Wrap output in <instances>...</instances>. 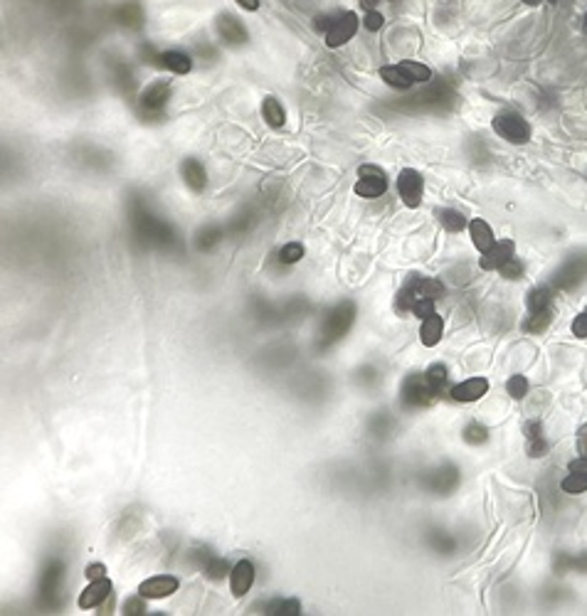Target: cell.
<instances>
[{"label": "cell", "mask_w": 587, "mask_h": 616, "mask_svg": "<svg viewBox=\"0 0 587 616\" xmlns=\"http://www.w3.org/2000/svg\"><path fill=\"white\" fill-rule=\"evenodd\" d=\"M131 224L136 237L141 239L148 247H170L175 242V232L168 222H163L160 217H155L153 212L146 207V205L136 203L131 212Z\"/></svg>", "instance_id": "1"}, {"label": "cell", "mask_w": 587, "mask_h": 616, "mask_svg": "<svg viewBox=\"0 0 587 616\" xmlns=\"http://www.w3.org/2000/svg\"><path fill=\"white\" fill-rule=\"evenodd\" d=\"M353 320H355V306H353V303H350V301L338 303V306L326 315L324 325H321L319 340H316V350H319V353H324V350H328L333 343H338V340L350 330Z\"/></svg>", "instance_id": "2"}, {"label": "cell", "mask_w": 587, "mask_h": 616, "mask_svg": "<svg viewBox=\"0 0 587 616\" xmlns=\"http://www.w3.org/2000/svg\"><path fill=\"white\" fill-rule=\"evenodd\" d=\"M441 291H444V286H441L437 279H425V277L413 274V277L405 282V286L400 289L395 306H398L400 313H413V308L417 306L420 301H437Z\"/></svg>", "instance_id": "3"}, {"label": "cell", "mask_w": 587, "mask_h": 616, "mask_svg": "<svg viewBox=\"0 0 587 616\" xmlns=\"http://www.w3.org/2000/svg\"><path fill=\"white\" fill-rule=\"evenodd\" d=\"M380 77H383L385 84H390L395 89H410L413 84L429 82L432 79V69L420 62H400L393 64V67H383L380 69Z\"/></svg>", "instance_id": "4"}, {"label": "cell", "mask_w": 587, "mask_h": 616, "mask_svg": "<svg viewBox=\"0 0 587 616\" xmlns=\"http://www.w3.org/2000/svg\"><path fill=\"white\" fill-rule=\"evenodd\" d=\"M434 397H437V392L429 387L425 375L415 373L410 378H405L403 392H400V399H403L405 407H427V404L434 402Z\"/></svg>", "instance_id": "5"}, {"label": "cell", "mask_w": 587, "mask_h": 616, "mask_svg": "<svg viewBox=\"0 0 587 616\" xmlns=\"http://www.w3.org/2000/svg\"><path fill=\"white\" fill-rule=\"evenodd\" d=\"M170 92H173L170 79H155L153 84H148L141 97H138V109H141L143 116H158L165 104H168Z\"/></svg>", "instance_id": "6"}, {"label": "cell", "mask_w": 587, "mask_h": 616, "mask_svg": "<svg viewBox=\"0 0 587 616\" xmlns=\"http://www.w3.org/2000/svg\"><path fill=\"white\" fill-rule=\"evenodd\" d=\"M388 190V175L378 165H360L358 168V183H355V195L365 200H375L385 195Z\"/></svg>", "instance_id": "7"}, {"label": "cell", "mask_w": 587, "mask_h": 616, "mask_svg": "<svg viewBox=\"0 0 587 616\" xmlns=\"http://www.w3.org/2000/svg\"><path fill=\"white\" fill-rule=\"evenodd\" d=\"M459 483V469L454 464H441L422 476V485L434 495H446Z\"/></svg>", "instance_id": "8"}, {"label": "cell", "mask_w": 587, "mask_h": 616, "mask_svg": "<svg viewBox=\"0 0 587 616\" xmlns=\"http://www.w3.org/2000/svg\"><path fill=\"white\" fill-rule=\"evenodd\" d=\"M587 279V254H575L570 257L558 272L553 274V284L563 291H570V289L580 286Z\"/></svg>", "instance_id": "9"}, {"label": "cell", "mask_w": 587, "mask_h": 616, "mask_svg": "<svg viewBox=\"0 0 587 616\" xmlns=\"http://www.w3.org/2000/svg\"><path fill=\"white\" fill-rule=\"evenodd\" d=\"M494 131L511 143H526L530 138V128L528 123H526V119L514 111L499 114V116L494 119Z\"/></svg>", "instance_id": "10"}, {"label": "cell", "mask_w": 587, "mask_h": 616, "mask_svg": "<svg viewBox=\"0 0 587 616\" xmlns=\"http://www.w3.org/2000/svg\"><path fill=\"white\" fill-rule=\"evenodd\" d=\"M451 102V92L446 84L437 82L432 89H427V92H420L415 99H410V102L405 104H398L395 109H400V111H417V109H434V107H446V104Z\"/></svg>", "instance_id": "11"}, {"label": "cell", "mask_w": 587, "mask_h": 616, "mask_svg": "<svg viewBox=\"0 0 587 616\" xmlns=\"http://www.w3.org/2000/svg\"><path fill=\"white\" fill-rule=\"evenodd\" d=\"M398 193L408 207H417V205L422 203V193H425L422 175L413 168H405L398 178Z\"/></svg>", "instance_id": "12"}, {"label": "cell", "mask_w": 587, "mask_h": 616, "mask_svg": "<svg viewBox=\"0 0 587 616\" xmlns=\"http://www.w3.org/2000/svg\"><path fill=\"white\" fill-rule=\"evenodd\" d=\"M355 30H358V18H355V13H340L338 18L333 20V25L328 28V32L324 35L326 44H328V47H340V44H345L353 37Z\"/></svg>", "instance_id": "13"}, {"label": "cell", "mask_w": 587, "mask_h": 616, "mask_svg": "<svg viewBox=\"0 0 587 616\" xmlns=\"http://www.w3.org/2000/svg\"><path fill=\"white\" fill-rule=\"evenodd\" d=\"M215 30H218V35L227 44H244L249 40L247 28H244L242 20L235 18L232 13H220L218 20H215Z\"/></svg>", "instance_id": "14"}, {"label": "cell", "mask_w": 587, "mask_h": 616, "mask_svg": "<svg viewBox=\"0 0 587 616\" xmlns=\"http://www.w3.org/2000/svg\"><path fill=\"white\" fill-rule=\"evenodd\" d=\"M178 589V579L173 574H155L138 584V594L143 599H165Z\"/></svg>", "instance_id": "15"}, {"label": "cell", "mask_w": 587, "mask_h": 616, "mask_svg": "<svg viewBox=\"0 0 587 616\" xmlns=\"http://www.w3.org/2000/svg\"><path fill=\"white\" fill-rule=\"evenodd\" d=\"M59 582H62V564L49 562L47 569L42 572V579H40V604L42 607H52L54 604V594L59 592Z\"/></svg>", "instance_id": "16"}, {"label": "cell", "mask_w": 587, "mask_h": 616, "mask_svg": "<svg viewBox=\"0 0 587 616\" xmlns=\"http://www.w3.org/2000/svg\"><path fill=\"white\" fill-rule=\"evenodd\" d=\"M254 582V564L249 560H239L237 564L230 572V589H232L235 597H244V594L252 589Z\"/></svg>", "instance_id": "17"}, {"label": "cell", "mask_w": 587, "mask_h": 616, "mask_svg": "<svg viewBox=\"0 0 587 616\" xmlns=\"http://www.w3.org/2000/svg\"><path fill=\"white\" fill-rule=\"evenodd\" d=\"M109 597H112V582H109L107 577L92 579V584H89V587L79 594V607H82V609L102 607Z\"/></svg>", "instance_id": "18"}, {"label": "cell", "mask_w": 587, "mask_h": 616, "mask_svg": "<svg viewBox=\"0 0 587 616\" xmlns=\"http://www.w3.org/2000/svg\"><path fill=\"white\" fill-rule=\"evenodd\" d=\"M514 249L516 244L511 242V239H504V242H496L494 247L489 249V252H484V257H481V269L484 272H494V269H501L504 267L509 259H514Z\"/></svg>", "instance_id": "19"}, {"label": "cell", "mask_w": 587, "mask_h": 616, "mask_svg": "<svg viewBox=\"0 0 587 616\" xmlns=\"http://www.w3.org/2000/svg\"><path fill=\"white\" fill-rule=\"evenodd\" d=\"M486 392H489V380L486 378H471L451 387V397H454L456 402H476V399H481Z\"/></svg>", "instance_id": "20"}, {"label": "cell", "mask_w": 587, "mask_h": 616, "mask_svg": "<svg viewBox=\"0 0 587 616\" xmlns=\"http://www.w3.org/2000/svg\"><path fill=\"white\" fill-rule=\"evenodd\" d=\"M180 175H183L185 185H188L193 193H203V190L208 188V173H205V168L200 165V160L185 158L183 163H180Z\"/></svg>", "instance_id": "21"}, {"label": "cell", "mask_w": 587, "mask_h": 616, "mask_svg": "<svg viewBox=\"0 0 587 616\" xmlns=\"http://www.w3.org/2000/svg\"><path fill=\"white\" fill-rule=\"evenodd\" d=\"M469 232H471V242H474V247L479 249L481 254L489 252V249L496 244L494 229H491L489 222H484V219H471V222H469Z\"/></svg>", "instance_id": "22"}, {"label": "cell", "mask_w": 587, "mask_h": 616, "mask_svg": "<svg viewBox=\"0 0 587 616\" xmlns=\"http://www.w3.org/2000/svg\"><path fill=\"white\" fill-rule=\"evenodd\" d=\"M441 330H444V320L439 318L437 313H429L427 318H422V328H420V340H422L427 348H434V345L441 340Z\"/></svg>", "instance_id": "23"}, {"label": "cell", "mask_w": 587, "mask_h": 616, "mask_svg": "<svg viewBox=\"0 0 587 616\" xmlns=\"http://www.w3.org/2000/svg\"><path fill=\"white\" fill-rule=\"evenodd\" d=\"M160 67H165L173 74H188L193 67V59L185 52H163L160 54Z\"/></svg>", "instance_id": "24"}, {"label": "cell", "mask_w": 587, "mask_h": 616, "mask_svg": "<svg viewBox=\"0 0 587 616\" xmlns=\"http://www.w3.org/2000/svg\"><path fill=\"white\" fill-rule=\"evenodd\" d=\"M262 116H264V121H267L269 126H274V128L284 126V121H287V111H284V107L279 104L277 97L264 99V102H262Z\"/></svg>", "instance_id": "25"}, {"label": "cell", "mask_w": 587, "mask_h": 616, "mask_svg": "<svg viewBox=\"0 0 587 616\" xmlns=\"http://www.w3.org/2000/svg\"><path fill=\"white\" fill-rule=\"evenodd\" d=\"M427 545L439 555H451V552H454V548H456L454 538H451L446 530H439V528L427 530Z\"/></svg>", "instance_id": "26"}, {"label": "cell", "mask_w": 587, "mask_h": 616, "mask_svg": "<svg viewBox=\"0 0 587 616\" xmlns=\"http://www.w3.org/2000/svg\"><path fill=\"white\" fill-rule=\"evenodd\" d=\"M550 320H553V308L530 310L528 318H526L523 323H521V328H523L526 333H543V330L550 325Z\"/></svg>", "instance_id": "27"}, {"label": "cell", "mask_w": 587, "mask_h": 616, "mask_svg": "<svg viewBox=\"0 0 587 616\" xmlns=\"http://www.w3.org/2000/svg\"><path fill=\"white\" fill-rule=\"evenodd\" d=\"M114 15H117V23L126 25V28H136V25H141V20H143L141 5H138L136 0H126V3H124Z\"/></svg>", "instance_id": "28"}, {"label": "cell", "mask_w": 587, "mask_h": 616, "mask_svg": "<svg viewBox=\"0 0 587 616\" xmlns=\"http://www.w3.org/2000/svg\"><path fill=\"white\" fill-rule=\"evenodd\" d=\"M441 227L446 229V232H461V229L469 227V219L464 217V215L459 212V210H451V207H444L437 212Z\"/></svg>", "instance_id": "29"}, {"label": "cell", "mask_w": 587, "mask_h": 616, "mask_svg": "<svg viewBox=\"0 0 587 616\" xmlns=\"http://www.w3.org/2000/svg\"><path fill=\"white\" fill-rule=\"evenodd\" d=\"M550 303H553V291H550L548 286H538L533 289V291L526 296V306H528V313L530 310H545L550 308Z\"/></svg>", "instance_id": "30"}, {"label": "cell", "mask_w": 587, "mask_h": 616, "mask_svg": "<svg viewBox=\"0 0 587 616\" xmlns=\"http://www.w3.org/2000/svg\"><path fill=\"white\" fill-rule=\"evenodd\" d=\"M223 239V232H220V227H213V224H208V227H203L198 232V237H195V249L198 252H210V249L215 247V244Z\"/></svg>", "instance_id": "31"}, {"label": "cell", "mask_w": 587, "mask_h": 616, "mask_svg": "<svg viewBox=\"0 0 587 616\" xmlns=\"http://www.w3.org/2000/svg\"><path fill=\"white\" fill-rule=\"evenodd\" d=\"M560 488H563V493L570 495L583 493V490H587V476L580 473V471H568V478L560 483Z\"/></svg>", "instance_id": "32"}, {"label": "cell", "mask_w": 587, "mask_h": 616, "mask_svg": "<svg viewBox=\"0 0 587 616\" xmlns=\"http://www.w3.org/2000/svg\"><path fill=\"white\" fill-rule=\"evenodd\" d=\"M425 378H427L429 387H432L437 394H441L446 389V378H449V375H446L444 365H432V368H429L427 373H425Z\"/></svg>", "instance_id": "33"}, {"label": "cell", "mask_w": 587, "mask_h": 616, "mask_svg": "<svg viewBox=\"0 0 587 616\" xmlns=\"http://www.w3.org/2000/svg\"><path fill=\"white\" fill-rule=\"evenodd\" d=\"M464 442L466 444H474V447H479V444H486L489 442V429L484 427V424L479 422H471L464 427Z\"/></svg>", "instance_id": "34"}, {"label": "cell", "mask_w": 587, "mask_h": 616, "mask_svg": "<svg viewBox=\"0 0 587 616\" xmlns=\"http://www.w3.org/2000/svg\"><path fill=\"white\" fill-rule=\"evenodd\" d=\"M267 614L274 616H296L301 614V604L296 599H282V602H272L267 607Z\"/></svg>", "instance_id": "35"}, {"label": "cell", "mask_w": 587, "mask_h": 616, "mask_svg": "<svg viewBox=\"0 0 587 616\" xmlns=\"http://www.w3.org/2000/svg\"><path fill=\"white\" fill-rule=\"evenodd\" d=\"M230 572H232V567H230L227 560L213 557L208 564H205V574H208L210 579H223V577H227Z\"/></svg>", "instance_id": "36"}, {"label": "cell", "mask_w": 587, "mask_h": 616, "mask_svg": "<svg viewBox=\"0 0 587 616\" xmlns=\"http://www.w3.org/2000/svg\"><path fill=\"white\" fill-rule=\"evenodd\" d=\"M506 387H509V394L514 399H523L526 394H528V380H526L523 375H514Z\"/></svg>", "instance_id": "37"}, {"label": "cell", "mask_w": 587, "mask_h": 616, "mask_svg": "<svg viewBox=\"0 0 587 616\" xmlns=\"http://www.w3.org/2000/svg\"><path fill=\"white\" fill-rule=\"evenodd\" d=\"M301 257H304V247L296 242L282 247V252H279V262L282 264H296V262H301Z\"/></svg>", "instance_id": "38"}, {"label": "cell", "mask_w": 587, "mask_h": 616, "mask_svg": "<svg viewBox=\"0 0 587 616\" xmlns=\"http://www.w3.org/2000/svg\"><path fill=\"white\" fill-rule=\"evenodd\" d=\"M499 272H501V277H504V279H521V277H523V264L514 257V259H509V262H506Z\"/></svg>", "instance_id": "39"}, {"label": "cell", "mask_w": 587, "mask_h": 616, "mask_svg": "<svg viewBox=\"0 0 587 616\" xmlns=\"http://www.w3.org/2000/svg\"><path fill=\"white\" fill-rule=\"evenodd\" d=\"M363 25H365V30H370V32H378V30L385 25L383 13H378V10H365Z\"/></svg>", "instance_id": "40"}, {"label": "cell", "mask_w": 587, "mask_h": 616, "mask_svg": "<svg viewBox=\"0 0 587 616\" xmlns=\"http://www.w3.org/2000/svg\"><path fill=\"white\" fill-rule=\"evenodd\" d=\"M545 452H548V442L543 439V434H538V437H528V454H530V457L540 459Z\"/></svg>", "instance_id": "41"}, {"label": "cell", "mask_w": 587, "mask_h": 616, "mask_svg": "<svg viewBox=\"0 0 587 616\" xmlns=\"http://www.w3.org/2000/svg\"><path fill=\"white\" fill-rule=\"evenodd\" d=\"M573 335L575 338H587V306L580 310V315L573 320Z\"/></svg>", "instance_id": "42"}, {"label": "cell", "mask_w": 587, "mask_h": 616, "mask_svg": "<svg viewBox=\"0 0 587 616\" xmlns=\"http://www.w3.org/2000/svg\"><path fill=\"white\" fill-rule=\"evenodd\" d=\"M143 612V597L138 594V599H129L126 607H124V614H141Z\"/></svg>", "instance_id": "43"}, {"label": "cell", "mask_w": 587, "mask_h": 616, "mask_svg": "<svg viewBox=\"0 0 587 616\" xmlns=\"http://www.w3.org/2000/svg\"><path fill=\"white\" fill-rule=\"evenodd\" d=\"M578 452H580V457L587 459V424H583L578 432Z\"/></svg>", "instance_id": "44"}, {"label": "cell", "mask_w": 587, "mask_h": 616, "mask_svg": "<svg viewBox=\"0 0 587 616\" xmlns=\"http://www.w3.org/2000/svg\"><path fill=\"white\" fill-rule=\"evenodd\" d=\"M104 572H107V567H104L102 562H94V564H89V567H87V577L89 579H102Z\"/></svg>", "instance_id": "45"}, {"label": "cell", "mask_w": 587, "mask_h": 616, "mask_svg": "<svg viewBox=\"0 0 587 616\" xmlns=\"http://www.w3.org/2000/svg\"><path fill=\"white\" fill-rule=\"evenodd\" d=\"M573 572H587V552L573 555Z\"/></svg>", "instance_id": "46"}, {"label": "cell", "mask_w": 587, "mask_h": 616, "mask_svg": "<svg viewBox=\"0 0 587 616\" xmlns=\"http://www.w3.org/2000/svg\"><path fill=\"white\" fill-rule=\"evenodd\" d=\"M568 471H580V473H585V476H587V459L580 457L578 461H573V464L568 466Z\"/></svg>", "instance_id": "47"}, {"label": "cell", "mask_w": 587, "mask_h": 616, "mask_svg": "<svg viewBox=\"0 0 587 616\" xmlns=\"http://www.w3.org/2000/svg\"><path fill=\"white\" fill-rule=\"evenodd\" d=\"M259 3H262V0H237V5H239V8H244V10H257Z\"/></svg>", "instance_id": "48"}, {"label": "cell", "mask_w": 587, "mask_h": 616, "mask_svg": "<svg viewBox=\"0 0 587 616\" xmlns=\"http://www.w3.org/2000/svg\"><path fill=\"white\" fill-rule=\"evenodd\" d=\"M360 3H363L365 10H375V5H378L380 0H360Z\"/></svg>", "instance_id": "49"}, {"label": "cell", "mask_w": 587, "mask_h": 616, "mask_svg": "<svg viewBox=\"0 0 587 616\" xmlns=\"http://www.w3.org/2000/svg\"><path fill=\"white\" fill-rule=\"evenodd\" d=\"M526 5H538V3H543V0H523Z\"/></svg>", "instance_id": "50"}, {"label": "cell", "mask_w": 587, "mask_h": 616, "mask_svg": "<svg viewBox=\"0 0 587 616\" xmlns=\"http://www.w3.org/2000/svg\"><path fill=\"white\" fill-rule=\"evenodd\" d=\"M585 28H587V15H585Z\"/></svg>", "instance_id": "51"}]
</instances>
